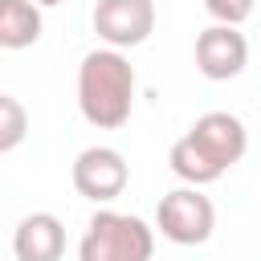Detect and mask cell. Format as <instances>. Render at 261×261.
<instances>
[{"instance_id": "obj_3", "label": "cell", "mask_w": 261, "mask_h": 261, "mask_svg": "<svg viewBox=\"0 0 261 261\" xmlns=\"http://www.w3.org/2000/svg\"><path fill=\"white\" fill-rule=\"evenodd\" d=\"M155 257V232L147 220L130 216V212H94L82 245H77V261H151Z\"/></svg>"}, {"instance_id": "obj_5", "label": "cell", "mask_w": 261, "mask_h": 261, "mask_svg": "<svg viewBox=\"0 0 261 261\" xmlns=\"http://www.w3.org/2000/svg\"><path fill=\"white\" fill-rule=\"evenodd\" d=\"M73 188L77 196L94 200V204H110L126 192V179H130V167L122 159V151L114 147H86L77 159H73Z\"/></svg>"}, {"instance_id": "obj_6", "label": "cell", "mask_w": 261, "mask_h": 261, "mask_svg": "<svg viewBox=\"0 0 261 261\" xmlns=\"http://www.w3.org/2000/svg\"><path fill=\"white\" fill-rule=\"evenodd\" d=\"M94 33L110 49H135L155 33V4L151 0H98L94 4Z\"/></svg>"}, {"instance_id": "obj_11", "label": "cell", "mask_w": 261, "mask_h": 261, "mask_svg": "<svg viewBox=\"0 0 261 261\" xmlns=\"http://www.w3.org/2000/svg\"><path fill=\"white\" fill-rule=\"evenodd\" d=\"M253 4H257V0H204V12H208L216 24L237 29V24H245V20L253 16Z\"/></svg>"}, {"instance_id": "obj_7", "label": "cell", "mask_w": 261, "mask_h": 261, "mask_svg": "<svg viewBox=\"0 0 261 261\" xmlns=\"http://www.w3.org/2000/svg\"><path fill=\"white\" fill-rule=\"evenodd\" d=\"M245 65H249L245 33H237L228 24H212L196 37V69L208 82H228V77L245 73Z\"/></svg>"}, {"instance_id": "obj_9", "label": "cell", "mask_w": 261, "mask_h": 261, "mask_svg": "<svg viewBox=\"0 0 261 261\" xmlns=\"http://www.w3.org/2000/svg\"><path fill=\"white\" fill-rule=\"evenodd\" d=\"M41 41V4L37 0H0V45L29 49Z\"/></svg>"}, {"instance_id": "obj_2", "label": "cell", "mask_w": 261, "mask_h": 261, "mask_svg": "<svg viewBox=\"0 0 261 261\" xmlns=\"http://www.w3.org/2000/svg\"><path fill=\"white\" fill-rule=\"evenodd\" d=\"M135 65L118 49H94L77 65V106L98 130H114L135 110Z\"/></svg>"}, {"instance_id": "obj_1", "label": "cell", "mask_w": 261, "mask_h": 261, "mask_svg": "<svg viewBox=\"0 0 261 261\" xmlns=\"http://www.w3.org/2000/svg\"><path fill=\"white\" fill-rule=\"evenodd\" d=\"M245 151H249L245 122L228 110H208L188 126V135L171 143L167 163L188 188H204V184H216L232 163H241Z\"/></svg>"}, {"instance_id": "obj_8", "label": "cell", "mask_w": 261, "mask_h": 261, "mask_svg": "<svg viewBox=\"0 0 261 261\" xmlns=\"http://www.w3.org/2000/svg\"><path fill=\"white\" fill-rule=\"evenodd\" d=\"M16 261H61L65 253V224L53 212H29L12 232Z\"/></svg>"}, {"instance_id": "obj_10", "label": "cell", "mask_w": 261, "mask_h": 261, "mask_svg": "<svg viewBox=\"0 0 261 261\" xmlns=\"http://www.w3.org/2000/svg\"><path fill=\"white\" fill-rule=\"evenodd\" d=\"M24 130H29V114H24V106H20L12 94H0V151H4V155L16 151L20 139H24Z\"/></svg>"}, {"instance_id": "obj_4", "label": "cell", "mask_w": 261, "mask_h": 261, "mask_svg": "<svg viewBox=\"0 0 261 261\" xmlns=\"http://www.w3.org/2000/svg\"><path fill=\"white\" fill-rule=\"evenodd\" d=\"M155 228L175 245H204L216 228V208L200 188H175L159 200Z\"/></svg>"}, {"instance_id": "obj_12", "label": "cell", "mask_w": 261, "mask_h": 261, "mask_svg": "<svg viewBox=\"0 0 261 261\" xmlns=\"http://www.w3.org/2000/svg\"><path fill=\"white\" fill-rule=\"evenodd\" d=\"M37 4H41V8H53V4H61V0H37Z\"/></svg>"}]
</instances>
